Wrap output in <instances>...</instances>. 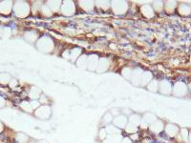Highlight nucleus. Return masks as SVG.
<instances>
[{
    "mask_svg": "<svg viewBox=\"0 0 191 143\" xmlns=\"http://www.w3.org/2000/svg\"><path fill=\"white\" fill-rule=\"evenodd\" d=\"M128 123V118L127 116L123 115H119V116H116L113 120V125H115L119 129H125V127L127 126Z\"/></svg>",
    "mask_w": 191,
    "mask_h": 143,
    "instance_id": "423d86ee",
    "label": "nucleus"
},
{
    "mask_svg": "<svg viewBox=\"0 0 191 143\" xmlns=\"http://www.w3.org/2000/svg\"><path fill=\"white\" fill-rule=\"evenodd\" d=\"M120 143H132V141L130 139H122V140Z\"/></svg>",
    "mask_w": 191,
    "mask_h": 143,
    "instance_id": "c85d7f7f",
    "label": "nucleus"
},
{
    "mask_svg": "<svg viewBox=\"0 0 191 143\" xmlns=\"http://www.w3.org/2000/svg\"><path fill=\"white\" fill-rule=\"evenodd\" d=\"M98 57L97 55H90L87 59V68L91 71H95L98 68Z\"/></svg>",
    "mask_w": 191,
    "mask_h": 143,
    "instance_id": "1a4fd4ad",
    "label": "nucleus"
},
{
    "mask_svg": "<svg viewBox=\"0 0 191 143\" xmlns=\"http://www.w3.org/2000/svg\"><path fill=\"white\" fill-rule=\"evenodd\" d=\"M106 137H107L106 130H105V128H101V129L99 130V132H98V139H99L100 140L104 141L105 139H106Z\"/></svg>",
    "mask_w": 191,
    "mask_h": 143,
    "instance_id": "4be33fe9",
    "label": "nucleus"
},
{
    "mask_svg": "<svg viewBox=\"0 0 191 143\" xmlns=\"http://www.w3.org/2000/svg\"><path fill=\"white\" fill-rule=\"evenodd\" d=\"M105 130H106L107 135H119V129L117 128L115 125L113 124H109L105 127Z\"/></svg>",
    "mask_w": 191,
    "mask_h": 143,
    "instance_id": "ddd939ff",
    "label": "nucleus"
},
{
    "mask_svg": "<svg viewBox=\"0 0 191 143\" xmlns=\"http://www.w3.org/2000/svg\"><path fill=\"white\" fill-rule=\"evenodd\" d=\"M152 77V74L148 73V72H145V73H143L142 74V80H140V85L144 86V85H148L149 81Z\"/></svg>",
    "mask_w": 191,
    "mask_h": 143,
    "instance_id": "4468645a",
    "label": "nucleus"
},
{
    "mask_svg": "<svg viewBox=\"0 0 191 143\" xmlns=\"http://www.w3.org/2000/svg\"><path fill=\"white\" fill-rule=\"evenodd\" d=\"M163 127H164V125H163V123L160 120H155L153 123L149 126V128H150V130H151L153 133H155V134H160V132H162L163 130Z\"/></svg>",
    "mask_w": 191,
    "mask_h": 143,
    "instance_id": "6e6552de",
    "label": "nucleus"
},
{
    "mask_svg": "<svg viewBox=\"0 0 191 143\" xmlns=\"http://www.w3.org/2000/svg\"><path fill=\"white\" fill-rule=\"evenodd\" d=\"M80 6H81L84 10H87V11H91L94 7V3L93 2H87V1H84V2H79Z\"/></svg>",
    "mask_w": 191,
    "mask_h": 143,
    "instance_id": "aec40b11",
    "label": "nucleus"
},
{
    "mask_svg": "<svg viewBox=\"0 0 191 143\" xmlns=\"http://www.w3.org/2000/svg\"><path fill=\"white\" fill-rule=\"evenodd\" d=\"M12 6L13 3L11 2H2L0 3V11H2V13H9L11 12Z\"/></svg>",
    "mask_w": 191,
    "mask_h": 143,
    "instance_id": "f8f14e48",
    "label": "nucleus"
},
{
    "mask_svg": "<svg viewBox=\"0 0 191 143\" xmlns=\"http://www.w3.org/2000/svg\"><path fill=\"white\" fill-rule=\"evenodd\" d=\"M122 115H125V116H130L132 115V111L131 110H129V109H123L122 110Z\"/></svg>",
    "mask_w": 191,
    "mask_h": 143,
    "instance_id": "cd10ccee",
    "label": "nucleus"
},
{
    "mask_svg": "<svg viewBox=\"0 0 191 143\" xmlns=\"http://www.w3.org/2000/svg\"><path fill=\"white\" fill-rule=\"evenodd\" d=\"M40 91L37 88V87H33L31 92H30V96L33 98V99H37L38 96H40Z\"/></svg>",
    "mask_w": 191,
    "mask_h": 143,
    "instance_id": "a211bd4d",
    "label": "nucleus"
},
{
    "mask_svg": "<svg viewBox=\"0 0 191 143\" xmlns=\"http://www.w3.org/2000/svg\"><path fill=\"white\" fill-rule=\"evenodd\" d=\"M31 103V107H32V109L36 111L37 109H38L39 107H40V102L39 101H37V100H33L32 102H30Z\"/></svg>",
    "mask_w": 191,
    "mask_h": 143,
    "instance_id": "393cba45",
    "label": "nucleus"
},
{
    "mask_svg": "<svg viewBox=\"0 0 191 143\" xmlns=\"http://www.w3.org/2000/svg\"><path fill=\"white\" fill-rule=\"evenodd\" d=\"M113 120H114V116L110 114V112H108V113H106L104 115H103V117H102V122H103V124H105V125H109V124H111L112 122H113Z\"/></svg>",
    "mask_w": 191,
    "mask_h": 143,
    "instance_id": "f3484780",
    "label": "nucleus"
},
{
    "mask_svg": "<svg viewBox=\"0 0 191 143\" xmlns=\"http://www.w3.org/2000/svg\"><path fill=\"white\" fill-rule=\"evenodd\" d=\"M2 130H3V125H2L1 122H0V133L2 132Z\"/></svg>",
    "mask_w": 191,
    "mask_h": 143,
    "instance_id": "7c9ffc66",
    "label": "nucleus"
},
{
    "mask_svg": "<svg viewBox=\"0 0 191 143\" xmlns=\"http://www.w3.org/2000/svg\"><path fill=\"white\" fill-rule=\"evenodd\" d=\"M21 108H22L24 111L28 112V113H30V112L33 111L32 107H31V103H30V102H27V101L23 102V103L21 104Z\"/></svg>",
    "mask_w": 191,
    "mask_h": 143,
    "instance_id": "5701e85b",
    "label": "nucleus"
},
{
    "mask_svg": "<svg viewBox=\"0 0 191 143\" xmlns=\"http://www.w3.org/2000/svg\"><path fill=\"white\" fill-rule=\"evenodd\" d=\"M122 140V137L119 134V135H110L106 139L103 141V143H120Z\"/></svg>",
    "mask_w": 191,
    "mask_h": 143,
    "instance_id": "9b49d317",
    "label": "nucleus"
},
{
    "mask_svg": "<svg viewBox=\"0 0 191 143\" xmlns=\"http://www.w3.org/2000/svg\"><path fill=\"white\" fill-rule=\"evenodd\" d=\"M37 37V34L34 32H28L26 34H25V38L28 41H34Z\"/></svg>",
    "mask_w": 191,
    "mask_h": 143,
    "instance_id": "6ab92c4d",
    "label": "nucleus"
},
{
    "mask_svg": "<svg viewBox=\"0 0 191 143\" xmlns=\"http://www.w3.org/2000/svg\"><path fill=\"white\" fill-rule=\"evenodd\" d=\"M142 12L146 17H152L153 14H154L153 10H152L151 7L149 6V5H144V6L142 8Z\"/></svg>",
    "mask_w": 191,
    "mask_h": 143,
    "instance_id": "2eb2a0df",
    "label": "nucleus"
},
{
    "mask_svg": "<svg viewBox=\"0 0 191 143\" xmlns=\"http://www.w3.org/2000/svg\"><path fill=\"white\" fill-rule=\"evenodd\" d=\"M165 133L169 136H175L176 135L179 133V128L178 126H176L174 124H167L165 126Z\"/></svg>",
    "mask_w": 191,
    "mask_h": 143,
    "instance_id": "9d476101",
    "label": "nucleus"
},
{
    "mask_svg": "<svg viewBox=\"0 0 191 143\" xmlns=\"http://www.w3.org/2000/svg\"><path fill=\"white\" fill-rule=\"evenodd\" d=\"M181 133H182L184 139V140H187V139H188V132H187V130L184 129V130L181 131Z\"/></svg>",
    "mask_w": 191,
    "mask_h": 143,
    "instance_id": "bb28decb",
    "label": "nucleus"
},
{
    "mask_svg": "<svg viewBox=\"0 0 191 143\" xmlns=\"http://www.w3.org/2000/svg\"><path fill=\"white\" fill-rule=\"evenodd\" d=\"M140 123H142V116L136 114L131 115L128 119L127 126L125 127V130H126L127 133H130V134L137 133L138 127L140 126Z\"/></svg>",
    "mask_w": 191,
    "mask_h": 143,
    "instance_id": "f257e3e1",
    "label": "nucleus"
},
{
    "mask_svg": "<svg viewBox=\"0 0 191 143\" xmlns=\"http://www.w3.org/2000/svg\"><path fill=\"white\" fill-rule=\"evenodd\" d=\"M34 113H36V115L39 117V118L48 119L51 116V108L48 105H42L38 109H37Z\"/></svg>",
    "mask_w": 191,
    "mask_h": 143,
    "instance_id": "20e7f679",
    "label": "nucleus"
},
{
    "mask_svg": "<svg viewBox=\"0 0 191 143\" xmlns=\"http://www.w3.org/2000/svg\"><path fill=\"white\" fill-rule=\"evenodd\" d=\"M17 140L19 143H26L29 140V137L25 136L24 134H18L17 135Z\"/></svg>",
    "mask_w": 191,
    "mask_h": 143,
    "instance_id": "b1692460",
    "label": "nucleus"
},
{
    "mask_svg": "<svg viewBox=\"0 0 191 143\" xmlns=\"http://www.w3.org/2000/svg\"><path fill=\"white\" fill-rule=\"evenodd\" d=\"M14 12L17 15H19V17H25L26 15L29 14V6L27 3L25 2H17L16 4V6L13 8Z\"/></svg>",
    "mask_w": 191,
    "mask_h": 143,
    "instance_id": "7ed1b4c3",
    "label": "nucleus"
},
{
    "mask_svg": "<svg viewBox=\"0 0 191 143\" xmlns=\"http://www.w3.org/2000/svg\"><path fill=\"white\" fill-rule=\"evenodd\" d=\"M37 143H47L46 141H43V140H41V141H38Z\"/></svg>",
    "mask_w": 191,
    "mask_h": 143,
    "instance_id": "2f4dec72",
    "label": "nucleus"
},
{
    "mask_svg": "<svg viewBox=\"0 0 191 143\" xmlns=\"http://www.w3.org/2000/svg\"><path fill=\"white\" fill-rule=\"evenodd\" d=\"M189 139H190V141H191V133H190V136H189Z\"/></svg>",
    "mask_w": 191,
    "mask_h": 143,
    "instance_id": "473e14b6",
    "label": "nucleus"
},
{
    "mask_svg": "<svg viewBox=\"0 0 191 143\" xmlns=\"http://www.w3.org/2000/svg\"><path fill=\"white\" fill-rule=\"evenodd\" d=\"M37 47L40 51H42V52L48 53V52H51V51L53 50L54 44H53V41L50 38L43 37L40 40H38Z\"/></svg>",
    "mask_w": 191,
    "mask_h": 143,
    "instance_id": "f03ea898",
    "label": "nucleus"
},
{
    "mask_svg": "<svg viewBox=\"0 0 191 143\" xmlns=\"http://www.w3.org/2000/svg\"><path fill=\"white\" fill-rule=\"evenodd\" d=\"M62 13L65 15H71L75 13V4L73 2L67 1L62 4L61 7Z\"/></svg>",
    "mask_w": 191,
    "mask_h": 143,
    "instance_id": "0eeeda50",
    "label": "nucleus"
},
{
    "mask_svg": "<svg viewBox=\"0 0 191 143\" xmlns=\"http://www.w3.org/2000/svg\"><path fill=\"white\" fill-rule=\"evenodd\" d=\"M110 114L116 117V116H119L120 115V111L119 109H117V108H114V109H112L111 111H110Z\"/></svg>",
    "mask_w": 191,
    "mask_h": 143,
    "instance_id": "a878e982",
    "label": "nucleus"
},
{
    "mask_svg": "<svg viewBox=\"0 0 191 143\" xmlns=\"http://www.w3.org/2000/svg\"><path fill=\"white\" fill-rule=\"evenodd\" d=\"M108 65H109V63H108V60L107 59H105V58H103V59H101L98 62V72H102V71H106L107 70V68H108Z\"/></svg>",
    "mask_w": 191,
    "mask_h": 143,
    "instance_id": "dca6fc26",
    "label": "nucleus"
},
{
    "mask_svg": "<svg viewBox=\"0 0 191 143\" xmlns=\"http://www.w3.org/2000/svg\"><path fill=\"white\" fill-rule=\"evenodd\" d=\"M111 7L113 8V11L117 14L124 13L127 11V3L123 1H116L111 3Z\"/></svg>",
    "mask_w": 191,
    "mask_h": 143,
    "instance_id": "39448f33",
    "label": "nucleus"
},
{
    "mask_svg": "<svg viewBox=\"0 0 191 143\" xmlns=\"http://www.w3.org/2000/svg\"><path fill=\"white\" fill-rule=\"evenodd\" d=\"M131 139H134V140H136V139H138V135H137V134L132 135V136H131Z\"/></svg>",
    "mask_w": 191,
    "mask_h": 143,
    "instance_id": "c756f323",
    "label": "nucleus"
},
{
    "mask_svg": "<svg viewBox=\"0 0 191 143\" xmlns=\"http://www.w3.org/2000/svg\"><path fill=\"white\" fill-rule=\"evenodd\" d=\"M60 6V2H57V1H51L48 2V7L50 10H53V11H57L58 8Z\"/></svg>",
    "mask_w": 191,
    "mask_h": 143,
    "instance_id": "412c9836",
    "label": "nucleus"
}]
</instances>
